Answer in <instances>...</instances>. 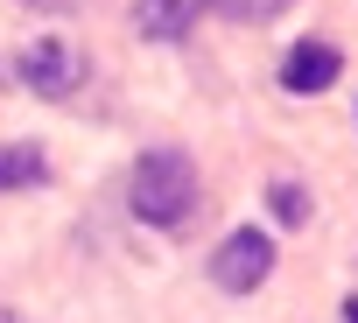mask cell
Returning <instances> with one entry per match:
<instances>
[{
	"instance_id": "1",
	"label": "cell",
	"mask_w": 358,
	"mask_h": 323,
	"mask_svg": "<svg viewBox=\"0 0 358 323\" xmlns=\"http://www.w3.org/2000/svg\"><path fill=\"white\" fill-rule=\"evenodd\" d=\"M127 204H134L141 225L176 232V225L197 211V162L183 148H148L134 162V176H127Z\"/></svg>"
},
{
	"instance_id": "2",
	"label": "cell",
	"mask_w": 358,
	"mask_h": 323,
	"mask_svg": "<svg viewBox=\"0 0 358 323\" xmlns=\"http://www.w3.org/2000/svg\"><path fill=\"white\" fill-rule=\"evenodd\" d=\"M15 71H22V85H29L36 99H71V92L85 85V50H78L71 36H36V43L15 57Z\"/></svg>"
},
{
	"instance_id": "3",
	"label": "cell",
	"mask_w": 358,
	"mask_h": 323,
	"mask_svg": "<svg viewBox=\"0 0 358 323\" xmlns=\"http://www.w3.org/2000/svg\"><path fill=\"white\" fill-rule=\"evenodd\" d=\"M267 274H274V239H267L260 225H239V232L211 253V281H218L225 295H253Z\"/></svg>"
},
{
	"instance_id": "4",
	"label": "cell",
	"mask_w": 358,
	"mask_h": 323,
	"mask_svg": "<svg viewBox=\"0 0 358 323\" xmlns=\"http://www.w3.org/2000/svg\"><path fill=\"white\" fill-rule=\"evenodd\" d=\"M337 71H344V57H337L330 43H295V50L281 57V92L316 99V92H330V85H337Z\"/></svg>"
},
{
	"instance_id": "5",
	"label": "cell",
	"mask_w": 358,
	"mask_h": 323,
	"mask_svg": "<svg viewBox=\"0 0 358 323\" xmlns=\"http://www.w3.org/2000/svg\"><path fill=\"white\" fill-rule=\"evenodd\" d=\"M127 22H134L141 43H183L197 15H190V0H134V15H127Z\"/></svg>"
},
{
	"instance_id": "6",
	"label": "cell",
	"mask_w": 358,
	"mask_h": 323,
	"mask_svg": "<svg viewBox=\"0 0 358 323\" xmlns=\"http://www.w3.org/2000/svg\"><path fill=\"white\" fill-rule=\"evenodd\" d=\"M36 183H50V155L36 141H8L0 148V197L8 190H36Z\"/></svg>"
},
{
	"instance_id": "7",
	"label": "cell",
	"mask_w": 358,
	"mask_h": 323,
	"mask_svg": "<svg viewBox=\"0 0 358 323\" xmlns=\"http://www.w3.org/2000/svg\"><path fill=\"white\" fill-rule=\"evenodd\" d=\"M197 8H211V15H225V22H274L288 0H197Z\"/></svg>"
},
{
	"instance_id": "8",
	"label": "cell",
	"mask_w": 358,
	"mask_h": 323,
	"mask_svg": "<svg viewBox=\"0 0 358 323\" xmlns=\"http://www.w3.org/2000/svg\"><path fill=\"white\" fill-rule=\"evenodd\" d=\"M267 204H274V218L281 225H309V197H302V183H267Z\"/></svg>"
},
{
	"instance_id": "9",
	"label": "cell",
	"mask_w": 358,
	"mask_h": 323,
	"mask_svg": "<svg viewBox=\"0 0 358 323\" xmlns=\"http://www.w3.org/2000/svg\"><path fill=\"white\" fill-rule=\"evenodd\" d=\"M29 8H43V15H64V8H71V0H29Z\"/></svg>"
},
{
	"instance_id": "10",
	"label": "cell",
	"mask_w": 358,
	"mask_h": 323,
	"mask_svg": "<svg viewBox=\"0 0 358 323\" xmlns=\"http://www.w3.org/2000/svg\"><path fill=\"white\" fill-rule=\"evenodd\" d=\"M344 323H358V295H351V302H344Z\"/></svg>"
},
{
	"instance_id": "11",
	"label": "cell",
	"mask_w": 358,
	"mask_h": 323,
	"mask_svg": "<svg viewBox=\"0 0 358 323\" xmlns=\"http://www.w3.org/2000/svg\"><path fill=\"white\" fill-rule=\"evenodd\" d=\"M0 323H22V316H15V309H0Z\"/></svg>"
}]
</instances>
